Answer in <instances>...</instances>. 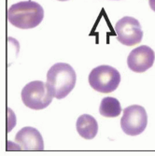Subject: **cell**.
Returning <instances> with one entry per match:
<instances>
[{"instance_id":"cell-10","label":"cell","mask_w":155,"mask_h":156,"mask_svg":"<svg viewBox=\"0 0 155 156\" xmlns=\"http://www.w3.org/2000/svg\"><path fill=\"white\" fill-rule=\"evenodd\" d=\"M99 112L104 117L115 118L120 116L122 112V107L118 99L114 97H105L101 101Z\"/></svg>"},{"instance_id":"cell-4","label":"cell","mask_w":155,"mask_h":156,"mask_svg":"<svg viewBox=\"0 0 155 156\" xmlns=\"http://www.w3.org/2000/svg\"><path fill=\"white\" fill-rule=\"evenodd\" d=\"M21 95L23 104L34 110L46 108L51 103L53 97L47 84L41 80L27 83L23 88Z\"/></svg>"},{"instance_id":"cell-8","label":"cell","mask_w":155,"mask_h":156,"mask_svg":"<svg viewBox=\"0 0 155 156\" xmlns=\"http://www.w3.org/2000/svg\"><path fill=\"white\" fill-rule=\"evenodd\" d=\"M15 142L22 151H43L44 143L40 133L33 127H24L15 136Z\"/></svg>"},{"instance_id":"cell-6","label":"cell","mask_w":155,"mask_h":156,"mask_svg":"<svg viewBox=\"0 0 155 156\" xmlns=\"http://www.w3.org/2000/svg\"><path fill=\"white\" fill-rule=\"evenodd\" d=\"M115 32L118 41L129 47L140 43L143 38V31L139 22L129 16H125L117 22Z\"/></svg>"},{"instance_id":"cell-9","label":"cell","mask_w":155,"mask_h":156,"mask_svg":"<svg viewBox=\"0 0 155 156\" xmlns=\"http://www.w3.org/2000/svg\"><path fill=\"white\" fill-rule=\"evenodd\" d=\"M76 127L79 135L84 139H93L98 132V123L96 120L89 114L79 116L77 120Z\"/></svg>"},{"instance_id":"cell-12","label":"cell","mask_w":155,"mask_h":156,"mask_svg":"<svg viewBox=\"0 0 155 156\" xmlns=\"http://www.w3.org/2000/svg\"><path fill=\"white\" fill-rule=\"evenodd\" d=\"M59 1H67V0H59Z\"/></svg>"},{"instance_id":"cell-11","label":"cell","mask_w":155,"mask_h":156,"mask_svg":"<svg viewBox=\"0 0 155 156\" xmlns=\"http://www.w3.org/2000/svg\"><path fill=\"white\" fill-rule=\"evenodd\" d=\"M149 4H150V9L153 11H155V0H149Z\"/></svg>"},{"instance_id":"cell-5","label":"cell","mask_w":155,"mask_h":156,"mask_svg":"<svg viewBox=\"0 0 155 156\" xmlns=\"http://www.w3.org/2000/svg\"><path fill=\"white\" fill-rule=\"evenodd\" d=\"M148 124V116L145 108L138 105H132L123 109L121 120L122 131L128 136L142 134Z\"/></svg>"},{"instance_id":"cell-7","label":"cell","mask_w":155,"mask_h":156,"mask_svg":"<svg viewBox=\"0 0 155 156\" xmlns=\"http://www.w3.org/2000/svg\"><path fill=\"white\" fill-rule=\"evenodd\" d=\"M155 53L151 48L146 45L134 49L127 58L128 67L134 72L143 73L153 66Z\"/></svg>"},{"instance_id":"cell-3","label":"cell","mask_w":155,"mask_h":156,"mask_svg":"<svg viewBox=\"0 0 155 156\" xmlns=\"http://www.w3.org/2000/svg\"><path fill=\"white\" fill-rule=\"evenodd\" d=\"M91 87L101 94L114 92L121 82V74L114 67L102 65L94 67L89 75Z\"/></svg>"},{"instance_id":"cell-1","label":"cell","mask_w":155,"mask_h":156,"mask_svg":"<svg viewBox=\"0 0 155 156\" xmlns=\"http://www.w3.org/2000/svg\"><path fill=\"white\" fill-rule=\"evenodd\" d=\"M76 80L77 75L71 66L57 63L49 69L46 84L53 97L63 99L74 89Z\"/></svg>"},{"instance_id":"cell-2","label":"cell","mask_w":155,"mask_h":156,"mask_svg":"<svg viewBox=\"0 0 155 156\" xmlns=\"http://www.w3.org/2000/svg\"><path fill=\"white\" fill-rule=\"evenodd\" d=\"M43 17V8L31 0L13 4L8 11L9 23L20 29H31L37 27L42 22Z\"/></svg>"}]
</instances>
